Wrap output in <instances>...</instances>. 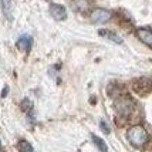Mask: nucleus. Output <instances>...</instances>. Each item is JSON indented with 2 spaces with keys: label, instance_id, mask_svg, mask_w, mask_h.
I'll list each match as a JSON object with an SVG mask.
<instances>
[{
  "label": "nucleus",
  "instance_id": "16",
  "mask_svg": "<svg viewBox=\"0 0 152 152\" xmlns=\"http://www.w3.org/2000/svg\"><path fill=\"white\" fill-rule=\"evenodd\" d=\"M0 149H1V141H0Z\"/></svg>",
  "mask_w": 152,
  "mask_h": 152
},
{
  "label": "nucleus",
  "instance_id": "7",
  "mask_svg": "<svg viewBox=\"0 0 152 152\" xmlns=\"http://www.w3.org/2000/svg\"><path fill=\"white\" fill-rule=\"evenodd\" d=\"M137 36H138V39L141 40L142 43H145L148 47L152 46V31L149 30V27L138 28V30H137Z\"/></svg>",
  "mask_w": 152,
  "mask_h": 152
},
{
  "label": "nucleus",
  "instance_id": "9",
  "mask_svg": "<svg viewBox=\"0 0 152 152\" xmlns=\"http://www.w3.org/2000/svg\"><path fill=\"white\" fill-rule=\"evenodd\" d=\"M99 34H101V36H105L107 39H110L111 41L117 43V44H122V39H121L117 33H114V31H110V30H99Z\"/></svg>",
  "mask_w": 152,
  "mask_h": 152
},
{
  "label": "nucleus",
  "instance_id": "15",
  "mask_svg": "<svg viewBox=\"0 0 152 152\" xmlns=\"http://www.w3.org/2000/svg\"><path fill=\"white\" fill-rule=\"evenodd\" d=\"M7 90H9L7 87L4 88V90H3V93H1V97H6V95H7Z\"/></svg>",
  "mask_w": 152,
  "mask_h": 152
},
{
  "label": "nucleus",
  "instance_id": "2",
  "mask_svg": "<svg viewBox=\"0 0 152 152\" xmlns=\"http://www.w3.org/2000/svg\"><path fill=\"white\" fill-rule=\"evenodd\" d=\"M114 107L117 110V113L122 117H128L131 111H132V107H134V101L131 99V97L128 95H122V97H118L114 102Z\"/></svg>",
  "mask_w": 152,
  "mask_h": 152
},
{
  "label": "nucleus",
  "instance_id": "3",
  "mask_svg": "<svg viewBox=\"0 0 152 152\" xmlns=\"http://www.w3.org/2000/svg\"><path fill=\"white\" fill-rule=\"evenodd\" d=\"M111 16H113L111 12H108L105 9H94L90 14V19L93 23H107L111 19Z\"/></svg>",
  "mask_w": 152,
  "mask_h": 152
},
{
  "label": "nucleus",
  "instance_id": "5",
  "mask_svg": "<svg viewBox=\"0 0 152 152\" xmlns=\"http://www.w3.org/2000/svg\"><path fill=\"white\" fill-rule=\"evenodd\" d=\"M50 14L53 16L54 20L61 21V20H64L67 17L66 7L61 6V4H50Z\"/></svg>",
  "mask_w": 152,
  "mask_h": 152
},
{
  "label": "nucleus",
  "instance_id": "8",
  "mask_svg": "<svg viewBox=\"0 0 152 152\" xmlns=\"http://www.w3.org/2000/svg\"><path fill=\"white\" fill-rule=\"evenodd\" d=\"M73 4L75 10H78L80 13H87L90 10V1L88 0H73Z\"/></svg>",
  "mask_w": 152,
  "mask_h": 152
},
{
  "label": "nucleus",
  "instance_id": "14",
  "mask_svg": "<svg viewBox=\"0 0 152 152\" xmlns=\"http://www.w3.org/2000/svg\"><path fill=\"white\" fill-rule=\"evenodd\" d=\"M99 125H101V129H102L104 132H105V134H110V126L107 125L104 121H101V124H99Z\"/></svg>",
  "mask_w": 152,
  "mask_h": 152
},
{
  "label": "nucleus",
  "instance_id": "4",
  "mask_svg": "<svg viewBox=\"0 0 152 152\" xmlns=\"http://www.w3.org/2000/svg\"><path fill=\"white\" fill-rule=\"evenodd\" d=\"M134 91L141 94V95L149 94V91H151V80L146 78V77L135 80V83H134Z\"/></svg>",
  "mask_w": 152,
  "mask_h": 152
},
{
  "label": "nucleus",
  "instance_id": "6",
  "mask_svg": "<svg viewBox=\"0 0 152 152\" xmlns=\"http://www.w3.org/2000/svg\"><path fill=\"white\" fill-rule=\"evenodd\" d=\"M1 3V10H3V14L6 16L7 20H13V14H14V0H0Z\"/></svg>",
  "mask_w": 152,
  "mask_h": 152
},
{
  "label": "nucleus",
  "instance_id": "1",
  "mask_svg": "<svg viewBox=\"0 0 152 152\" xmlns=\"http://www.w3.org/2000/svg\"><path fill=\"white\" fill-rule=\"evenodd\" d=\"M128 141L131 142V145L135 146V148H141L144 146L148 142L149 139V135L146 132V129L142 125H134L128 129Z\"/></svg>",
  "mask_w": 152,
  "mask_h": 152
},
{
  "label": "nucleus",
  "instance_id": "11",
  "mask_svg": "<svg viewBox=\"0 0 152 152\" xmlns=\"http://www.w3.org/2000/svg\"><path fill=\"white\" fill-rule=\"evenodd\" d=\"M93 141H94V144H95V146H97L101 152H107V151H108V146H107V144L101 138H99V137L93 135Z\"/></svg>",
  "mask_w": 152,
  "mask_h": 152
},
{
  "label": "nucleus",
  "instance_id": "13",
  "mask_svg": "<svg viewBox=\"0 0 152 152\" xmlns=\"http://www.w3.org/2000/svg\"><path fill=\"white\" fill-rule=\"evenodd\" d=\"M31 102H30V99H23V102H21V108H23V111H30L31 110Z\"/></svg>",
  "mask_w": 152,
  "mask_h": 152
},
{
  "label": "nucleus",
  "instance_id": "12",
  "mask_svg": "<svg viewBox=\"0 0 152 152\" xmlns=\"http://www.w3.org/2000/svg\"><path fill=\"white\" fill-rule=\"evenodd\" d=\"M28 43H30V39H28L27 36H24V37H21V39L17 41V46H19V48H26Z\"/></svg>",
  "mask_w": 152,
  "mask_h": 152
},
{
  "label": "nucleus",
  "instance_id": "10",
  "mask_svg": "<svg viewBox=\"0 0 152 152\" xmlns=\"http://www.w3.org/2000/svg\"><path fill=\"white\" fill-rule=\"evenodd\" d=\"M17 149L20 152H33V146H31V144L28 141L21 139V141H19V144H17Z\"/></svg>",
  "mask_w": 152,
  "mask_h": 152
}]
</instances>
